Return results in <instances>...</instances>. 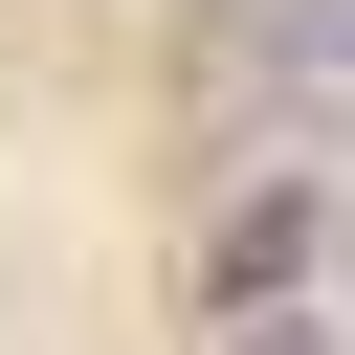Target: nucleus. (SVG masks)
Segmentation results:
<instances>
[{
	"label": "nucleus",
	"instance_id": "f257e3e1",
	"mask_svg": "<svg viewBox=\"0 0 355 355\" xmlns=\"http://www.w3.org/2000/svg\"><path fill=\"white\" fill-rule=\"evenodd\" d=\"M244 111L266 133H355V0H244Z\"/></svg>",
	"mask_w": 355,
	"mask_h": 355
},
{
	"label": "nucleus",
	"instance_id": "f03ea898",
	"mask_svg": "<svg viewBox=\"0 0 355 355\" xmlns=\"http://www.w3.org/2000/svg\"><path fill=\"white\" fill-rule=\"evenodd\" d=\"M200 288H222V311H244V288H311V178H244L222 244H200Z\"/></svg>",
	"mask_w": 355,
	"mask_h": 355
},
{
	"label": "nucleus",
	"instance_id": "7ed1b4c3",
	"mask_svg": "<svg viewBox=\"0 0 355 355\" xmlns=\"http://www.w3.org/2000/svg\"><path fill=\"white\" fill-rule=\"evenodd\" d=\"M200 355H355V311H333V288H244Z\"/></svg>",
	"mask_w": 355,
	"mask_h": 355
}]
</instances>
